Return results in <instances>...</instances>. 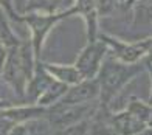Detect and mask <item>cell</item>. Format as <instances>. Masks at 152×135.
I'll return each instance as SVG.
<instances>
[{
  "label": "cell",
  "instance_id": "obj_1",
  "mask_svg": "<svg viewBox=\"0 0 152 135\" xmlns=\"http://www.w3.org/2000/svg\"><path fill=\"white\" fill-rule=\"evenodd\" d=\"M144 65H146L144 59L135 64H129L116 59L107 51L95 76L99 87V104L107 106L121 90H124L132 82L134 78H137L144 70Z\"/></svg>",
  "mask_w": 152,
  "mask_h": 135
},
{
  "label": "cell",
  "instance_id": "obj_2",
  "mask_svg": "<svg viewBox=\"0 0 152 135\" xmlns=\"http://www.w3.org/2000/svg\"><path fill=\"white\" fill-rule=\"evenodd\" d=\"M36 62L37 59L34 56L31 40H25V42L20 40L19 45L11 47L6 51L2 76L12 87L14 93L20 99H23L25 96V87L33 76Z\"/></svg>",
  "mask_w": 152,
  "mask_h": 135
},
{
  "label": "cell",
  "instance_id": "obj_3",
  "mask_svg": "<svg viewBox=\"0 0 152 135\" xmlns=\"http://www.w3.org/2000/svg\"><path fill=\"white\" fill-rule=\"evenodd\" d=\"M75 9L73 6L65 11H59V12H51V14H42V12H26L22 14L20 19L22 22L28 25V28L31 31V45H33V51L34 56L39 61L40 59V53H42V45L45 42V37L48 36L50 30L53 28L58 22H61L62 19H65L68 16H73Z\"/></svg>",
  "mask_w": 152,
  "mask_h": 135
},
{
  "label": "cell",
  "instance_id": "obj_4",
  "mask_svg": "<svg viewBox=\"0 0 152 135\" xmlns=\"http://www.w3.org/2000/svg\"><path fill=\"white\" fill-rule=\"evenodd\" d=\"M107 51L109 48L106 42L101 40L99 37H96L95 40H88L86 48L81 51V55L75 62V67L78 69L82 79H93L96 76Z\"/></svg>",
  "mask_w": 152,
  "mask_h": 135
},
{
  "label": "cell",
  "instance_id": "obj_5",
  "mask_svg": "<svg viewBox=\"0 0 152 135\" xmlns=\"http://www.w3.org/2000/svg\"><path fill=\"white\" fill-rule=\"evenodd\" d=\"M98 37L106 42L110 55L123 62L135 64L143 61L146 56V39L135 40V42H124V40L115 39L112 36L102 34V33H98Z\"/></svg>",
  "mask_w": 152,
  "mask_h": 135
},
{
  "label": "cell",
  "instance_id": "obj_6",
  "mask_svg": "<svg viewBox=\"0 0 152 135\" xmlns=\"http://www.w3.org/2000/svg\"><path fill=\"white\" fill-rule=\"evenodd\" d=\"M93 101H99V87H98V82H96V78L82 79L78 84L68 85L67 92L58 103L86 104V103H93Z\"/></svg>",
  "mask_w": 152,
  "mask_h": 135
},
{
  "label": "cell",
  "instance_id": "obj_7",
  "mask_svg": "<svg viewBox=\"0 0 152 135\" xmlns=\"http://www.w3.org/2000/svg\"><path fill=\"white\" fill-rule=\"evenodd\" d=\"M109 126L112 134H121V135H140L148 127L144 121L137 118L134 113H130L126 109L110 112Z\"/></svg>",
  "mask_w": 152,
  "mask_h": 135
},
{
  "label": "cell",
  "instance_id": "obj_8",
  "mask_svg": "<svg viewBox=\"0 0 152 135\" xmlns=\"http://www.w3.org/2000/svg\"><path fill=\"white\" fill-rule=\"evenodd\" d=\"M53 81H54V78L44 69V65H42V62H40V59H39L36 62V67H34L33 76L30 78L28 84H26V87H25L23 99L28 104H36V101L39 99V96L45 92V89L53 82Z\"/></svg>",
  "mask_w": 152,
  "mask_h": 135
},
{
  "label": "cell",
  "instance_id": "obj_9",
  "mask_svg": "<svg viewBox=\"0 0 152 135\" xmlns=\"http://www.w3.org/2000/svg\"><path fill=\"white\" fill-rule=\"evenodd\" d=\"M75 14H81L87 25V37L88 40H95L98 37V12L95 8V0H73Z\"/></svg>",
  "mask_w": 152,
  "mask_h": 135
},
{
  "label": "cell",
  "instance_id": "obj_10",
  "mask_svg": "<svg viewBox=\"0 0 152 135\" xmlns=\"http://www.w3.org/2000/svg\"><path fill=\"white\" fill-rule=\"evenodd\" d=\"M73 6V0H26L23 8V14L26 12H42V14H51V12L65 11Z\"/></svg>",
  "mask_w": 152,
  "mask_h": 135
},
{
  "label": "cell",
  "instance_id": "obj_11",
  "mask_svg": "<svg viewBox=\"0 0 152 135\" xmlns=\"http://www.w3.org/2000/svg\"><path fill=\"white\" fill-rule=\"evenodd\" d=\"M42 65L54 79H58L67 85H73L82 81V76L79 75V72L75 65H62V64H51V62H47Z\"/></svg>",
  "mask_w": 152,
  "mask_h": 135
},
{
  "label": "cell",
  "instance_id": "obj_12",
  "mask_svg": "<svg viewBox=\"0 0 152 135\" xmlns=\"http://www.w3.org/2000/svg\"><path fill=\"white\" fill-rule=\"evenodd\" d=\"M130 11L134 26H152V0H137Z\"/></svg>",
  "mask_w": 152,
  "mask_h": 135
},
{
  "label": "cell",
  "instance_id": "obj_13",
  "mask_svg": "<svg viewBox=\"0 0 152 135\" xmlns=\"http://www.w3.org/2000/svg\"><path fill=\"white\" fill-rule=\"evenodd\" d=\"M67 89H68L67 84L61 82V81H58V79H54L53 82L45 89V92L39 96V99L36 101V104L42 106V107H50L53 104H56L58 101L64 96V93L67 92Z\"/></svg>",
  "mask_w": 152,
  "mask_h": 135
},
{
  "label": "cell",
  "instance_id": "obj_14",
  "mask_svg": "<svg viewBox=\"0 0 152 135\" xmlns=\"http://www.w3.org/2000/svg\"><path fill=\"white\" fill-rule=\"evenodd\" d=\"M0 42H2L6 48H11V47H16L20 44L19 37L14 34L10 20H8V14L5 12V9L0 6Z\"/></svg>",
  "mask_w": 152,
  "mask_h": 135
},
{
  "label": "cell",
  "instance_id": "obj_15",
  "mask_svg": "<svg viewBox=\"0 0 152 135\" xmlns=\"http://www.w3.org/2000/svg\"><path fill=\"white\" fill-rule=\"evenodd\" d=\"M151 104L146 103V101H141L138 98H132L130 101H127V104L124 109L129 110L130 113H134L137 118H140L141 121H144L148 126V120H149V115H151Z\"/></svg>",
  "mask_w": 152,
  "mask_h": 135
},
{
  "label": "cell",
  "instance_id": "obj_16",
  "mask_svg": "<svg viewBox=\"0 0 152 135\" xmlns=\"http://www.w3.org/2000/svg\"><path fill=\"white\" fill-rule=\"evenodd\" d=\"M120 5H123L120 0H95V8L99 19L115 14L116 9L120 8Z\"/></svg>",
  "mask_w": 152,
  "mask_h": 135
},
{
  "label": "cell",
  "instance_id": "obj_17",
  "mask_svg": "<svg viewBox=\"0 0 152 135\" xmlns=\"http://www.w3.org/2000/svg\"><path fill=\"white\" fill-rule=\"evenodd\" d=\"M0 6L5 9V12L8 14L11 19H16V20H20L22 22V19L20 16H17V12L14 11V6H12V0H0Z\"/></svg>",
  "mask_w": 152,
  "mask_h": 135
},
{
  "label": "cell",
  "instance_id": "obj_18",
  "mask_svg": "<svg viewBox=\"0 0 152 135\" xmlns=\"http://www.w3.org/2000/svg\"><path fill=\"white\" fill-rule=\"evenodd\" d=\"M6 51H8V48H6L2 42H0V76H2V69H3V64H5Z\"/></svg>",
  "mask_w": 152,
  "mask_h": 135
},
{
  "label": "cell",
  "instance_id": "obj_19",
  "mask_svg": "<svg viewBox=\"0 0 152 135\" xmlns=\"http://www.w3.org/2000/svg\"><path fill=\"white\" fill-rule=\"evenodd\" d=\"M148 67V70H149V73H151V78H152V67L151 65H146ZM148 103L152 106V90H151V96H149V99H148Z\"/></svg>",
  "mask_w": 152,
  "mask_h": 135
},
{
  "label": "cell",
  "instance_id": "obj_20",
  "mask_svg": "<svg viewBox=\"0 0 152 135\" xmlns=\"http://www.w3.org/2000/svg\"><path fill=\"white\" fill-rule=\"evenodd\" d=\"M11 103H8V101H0V109H5V107H10Z\"/></svg>",
  "mask_w": 152,
  "mask_h": 135
},
{
  "label": "cell",
  "instance_id": "obj_21",
  "mask_svg": "<svg viewBox=\"0 0 152 135\" xmlns=\"http://www.w3.org/2000/svg\"><path fill=\"white\" fill-rule=\"evenodd\" d=\"M148 127H152V107H151V115H149V120H148Z\"/></svg>",
  "mask_w": 152,
  "mask_h": 135
},
{
  "label": "cell",
  "instance_id": "obj_22",
  "mask_svg": "<svg viewBox=\"0 0 152 135\" xmlns=\"http://www.w3.org/2000/svg\"><path fill=\"white\" fill-rule=\"evenodd\" d=\"M146 65H151V67H152V62H151V64H146Z\"/></svg>",
  "mask_w": 152,
  "mask_h": 135
}]
</instances>
